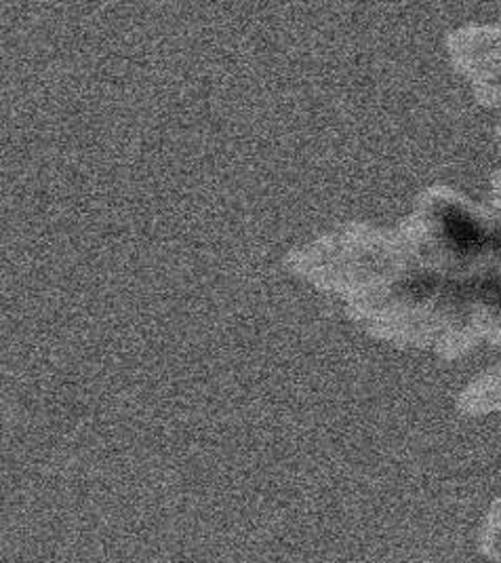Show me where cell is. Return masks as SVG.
Wrapping results in <instances>:
<instances>
[{
	"label": "cell",
	"mask_w": 501,
	"mask_h": 563,
	"mask_svg": "<svg viewBox=\"0 0 501 563\" xmlns=\"http://www.w3.org/2000/svg\"><path fill=\"white\" fill-rule=\"evenodd\" d=\"M438 227L447 247L457 256H477L489 247L491 234L464 207H443L438 211Z\"/></svg>",
	"instance_id": "1"
},
{
	"label": "cell",
	"mask_w": 501,
	"mask_h": 563,
	"mask_svg": "<svg viewBox=\"0 0 501 563\" xmlns=\"http://www.w3.org/2000/svg\"><path fill=\"white\" fill-rule=\"evenodd\" d=\"M470 294H475L485 305L501 310V277L489 275L470 285Z\"/></svg>",
	"instance_id": "2"
}]
</instances>
